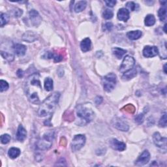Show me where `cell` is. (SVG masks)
I'll list each match as a JSON object with an SVG mask.
<instances>
[{
  "label": "cell",
  "instance_id": "cell-20",
  "mask_svg": "<svg viewBox=\"0 0 167 167\" xmlns=\"http://www.w3.org/2000/svg\"><path fill=\"white\" fill-rule=\"evenodd\" d=\"M136 75V70L135 68H133L130 70H129V71L123 74L122 79L124 81H127L131 80V79H132L133 78H134Z\"/></svg>",
  "mask_w": 167,
  "mask_h": 167
},
{
  "label": "cell",
  "instance_id": "cell-33",
  "mask_svg": "<svg viewBox=\"0 0 167 167\" xmlns=\"http://www.w3.org/2000/svg\"><path fill=\"white\" fill-rule=\"evenodd\" d=\"M136 6H137L136 4L134 2H129L126 3L127 8L129 10H130L131 11H135L136 9Z\"/></svg>",
  "mask_w": 167,
  "mask_h": 167
},
{
  "label": "cell",
  "instance_id": "cell-23",
  "mask_svg": "<svg viewBox=\"0 0 167 167\" xmlns=\"http://www.w3.org/2000/svg\"><path fill=\"white\" fill-rule=\"evenodd\" d=\"M156 23V18L153 15H148L146 16L144 24L146 26H152Z\"/></svg>",
  "mask_w": 167,
  "mask_h": 167
},
{
  "label": "cell",
  "instance_id": "cell-34",
  "mask_svg": "<svg viewBox=\"0 0 167 167\" xmlns=\"http://www.w3.org/2000/svg\"><path fill=\"white\" fill-rule=\"evenodd\" d=\"M125 111H127L128 112H129V113H134L135 111V106L132 105V104H129L128 105H127L126 106H125Z\"/></svg>",
  "mask_w": 167,
  "mask_h": 167
},
{
  "label": "cell",
  "instance_id": "cell-38",
  "mask_svg": "<svg viewBox=\"0 0 167 167\" xmlns=\"http://www.w3.org/2000/svg\"><path fill=\"white\" fill-rule=\"evenodd\" d=\"M23 11L20 9H16L15 11V17H20V16L22 15Z\"/></svg>",
  "mask_w": 167,
  "mask_h": 167
},
{
  "label": "cell",
  "instance_id": "cell-16",
  "mask_svg": "<svg viewBox=\"0 0 167 167\" xmlns=\"http://www.w3.org/2000/svg\"><path fill=\"white\" fill-rule=\"evenodd\" d=\"M14 51L18 56H23L26 52L27 48L22 44H15L13 47Z\"/></svg>",
  "mask_w": 167,
  "mask_h": 167
},
{
  "label": "cell",
  "instance_id": "cell-4",
  "mask_svg": "<svg viewBox=\"0 0 167 167\" xmlns=\"http://www.w3.org/2000/svg\"><path fill=\"white\" fill-rule=\"evenodd\" d=\"M54 139V131L50 130L46 132L42 136L39 140L37 141L36 146L37 148L44 151V150H48L51 148L53 143V140Z\"/></svg>",
  "mask_w": 167,
  "mask_h": 167
},
{
  "label": "cell",
  "instance_id": "cell-11",
  "mask_svg": "<svg viewBox=\"0 0 167 167\" xmlns=\"http://www.w3.org/2000/svg\"><path fill=\"white\" fill-rule=\"evenodd\" d=\"M29 16H30V19L31 20V24L34 26H38L41 24L42 18L39 13L36 10H31L29 12Z\"/></svg>",
  "mask_w": 167,
  "mask_h": 167
},
{
  "label": "cell",
  "instance_id": "cell-32",
  "mask_svg": "<svg viewBox=\"0 0 167 167\" xmlns=\"http://www.w3.org/2000/svg\"><path fill=\"white\" fill-rule=\"evenodd\" d=\"M166 123H167L166 114L165 113L161 118V119L159 120V126L161 127H165L166 126Z\"/></svg>",
  "mask_w": 167,
  "mask_h": 167
},
{
  "label": "cell",
  "instance_id": "cell-35",
  "mask_svg": "<svg viewBox=\"0 0 167 167\" xmlns=\"http://www.w3.org/2000/svg\"><path fill=\"white\" fill-rule=\"evenodd\" d=\"M112 28H113V25L111 22H107L103 27V30L106 31H110L112 30Z\"/></svg>",
  "mask_w": 167,
  "mask_h": 167
},
{
  "label": "cell",
  "instance_id": "cell-36",
  "mask_svg": "<svg viewBox=\"0 0 167 167\" xmlns=\"http://www.w3.org/2000/svg\"><path fill=\"white\" fill-rule=\"evenodd\" d=\"M144 121V115L142 114H140L138 115L135 118V122L138 123H142Z\"/></svg>",
  "mask_w": 167,
  "mask_h": 167
},
{
  "label": "cell",
  "instance_id": "cell-24",
  "mask_svg": "<svg viewBox=\"0 0 167 167\" xmlns=\"http://www.w3.org/2000/svg\"><path fill=\"white\" fill-rule=\"evenodd\" d=\"M87 3L86 1H80L74 5V11L76 12H80L86 9Z\"/></svg>",
  "mask_w": 167,
  "mask_h": 167
},
{
  "label": "cell",
  "instance_id": "cell-28",
  "mask_svg": "<svg viewBox=\"0 0 167 167\" xmlns=\"http://www.w3.org/2000/svg\"><path fill=\"white\" fill-rule=\"evenodd\" d=\"M2 56L8 61H12L15 59V56L12 53L7 52H1Z\"/></svg>",
  "mask_w": 167,
  "mask_h": 167
},
{
  "label": "cell",
  "instance_id": "cell-10",
  "mask_svg": "<svg viewBox=\"0 0 167 167\" xmlns=\"http://www.w3.org/2000/svg\"><path fill=\"white\" fill-rule=\"evenodd\" d=\"M142 54L146 57H153L159 54V50L155 46H146L143 49Z\"/></svg>",
  "mask_w": 167,
  "mask_h": 167
},
{
  "label": "cell",
  "instance_id": "cell-7",
  "mask_svg": "<svg viewBox=\"0 0 167 167\" xmlns=\"http://www.w3.org/2000/svg\"><path fill=\"white\" fill-rule=\"evenodd\" d=\"M86 143V137L83 135H75L71 142V149L73 152L80 150Z\"/></svg>",
  "mask_w": 167,
  "mask_h": 167
},
{
  "label": "cell",
  "instance_id": "cell-31",
  "mask_svg": "<svg viewBox=\"0 0 167 167\" xmlns=\"http://www.w3.org/2000/svg\"><path fill=\"white\" fill-rule=\"evenodd\" d=\"M11 140V136L8 134H4L1 136V142L3 144H6Z\"/></svg>",
  "mask_w": 167,
  "mask_h": 167
},
{
  "label": "cell",
  "instance_id": "cell-21",
  "mask_svg": "<svg viewBox=\"0 0 167 167\" xmlns=\"http://www.w3.org/2000/svg\"><path fill=\"white\" fill-rule=\"evenodd\" d=\"M112 52H113V54L116 56V57L120 60L122 59V57L127 53V51L120 48L115 47L114 48H112Z\"/></svg>",
  "mask_w": 167,
  "mask_h": 167
},
{
  "label": "cell",
  "instance_id": "cell-17",
  "mask_svg": "<svg viewBox=\"0 0 167 167\" xmlns=\"http://www.w3.org/2000/svg\"><path fill=\"white\" fill-rule=\"evenodd\" d=\"M37 38L36 33L32 31H28L22 36V39L28 43H32Z\"/></svg>",
  "mask_w": 167,
  "mask_h": 167
},
{
  "label": "cell",
  "instance_id": "cell-30",
  "mask_svg": "<svg viewBox=\"0 0 167 167\" xmlns=\"http://www.w3.org/2000/svg\"><path fill=\"white\" fill-rule=\"evenodd\" d=\"M9 84H8L7 82L3 80H0V91H1V92H3V91H7L9 89Z\"/></svg>",
  "mask_w": 167,
  "mask_h": 167
},
{
  "label": "cell",
  "instance_id": "cell-40",
  "mask_svg": "<svg viewBox=\"0 0 167 167\" xmlns=\"http://www.w3.org/2000/svg\"><path fill=\"white\" fill-rule=\"evenodd\" d=\"M23 71L21 69H19L18 71H17V76L19 77V78H22L23 77Z\"/></svg>",
  "mask_w": 167,
  "mask_h": 167
},
{
  "label": "cell",
  "instance_id": "cell-25",
  "mask_svg": "<svg viewBox=\"0 0 167 167\" xmlns=\"http://www.w3.org/2000/svg\"><path fill=\"white\" fill-rule=\"evenodd\" d=\"M158 16L162 22H165L166 19V5H162L158 11Z\"/></svg>",
  "mask_w": 167,
  "mask_h": 167
},
{
  "label": "cell",
  "instance_id": "cell-14",
  "mask_svg": "<svg viewBox=\"0 0 167 167\" xmlns=\"http://www.w3.org/2000/svg\"><path fill=\"white\" fill-rule=\"evenodd\" d=\"M118 20L120 21H123V22H127L129 19L130 15H129V11L125 8H122L120 9L117 14Z\"/></svg>",
  "mask_w": 167,
  "mask_h": 167
},
{
  "label": "cell",
  "instance_id": "cell-26",
  "mask_svg": "<svg viewBox=\"0 0 167 167\" xmlns=\"http://www.w3.org/2000/svg\"><path fill=\"white\" fill-rule=\"evenodd\" d=\"M44 89L47 91H51L53 90L54 85H53V80L51 78H47L44 80Z\"/></svg>",
  "mask_w": 167,
  "mask_h": 167
},
{
  "label": "cell",
  "instance_id": "cell-19",
  "mask_svg": "<svg viewBox=\"0 0 167 167\" xmlns=\"http://www.w3.org/2000/svg\"><path fill=\"white\" fill-rule=\"evenodd\" d=\"M142 35V33L140 30L131 31L127 33V37L129 39L132 41H135L140 39Z\"/></svg>",
  "mask_w": 167,
  "mask_h": 167
},
{
  "label": "cell",
  "instance_id": "cell-22",
  "mask_svg": "<svg viewBox=\"0 0 167 167\" xmlns=\"http://www.w3.org/2000/svg\"><path fill=\"white\" fill-rule=\"evenodd\" d=\"M8 155H9L10 158L14 159L17 158L20 155V150L17 148H11L9 149Z\"/></svg>",
  "mask_w": 167,
  "mask_h": 167
},
{
  "label": "cell",
  "instance_id": "cell-9",
  "mask_svg": "<svg viewBox=\"0 0 167 167\" xmlns=\"http://www.w3.org/2000/svg\"><path fill=\"white\" fill-rule=\"evenodd\" d=\"M150 159V154L148 150H145L137 159L135 165L138 166H141L146 165Z\"/></svg>",
  "mask_w": 167,
  "mask_h": 167
},
{
  "label": "cell",
  "instance_id": "cell-13",
  "mask_svg": "<svg viewBox=\"0 0 167 167\" xmlns=\"http://www.w3.org/2000/svg\"><path fill=\"white\" fill-rule=\"evenodd\" d=\"M112 125L116 129L122 131H127L129 129L128 124L119 118H116L112 121Z\"/></svg>",
  "mask_w": 167,
  "mask_h": 167
},
{
  "label": "cell",
  "instance_id": "cell-41",
  "mask_svg": "<svg viewBox=\"0 0 167 167\" xmlns=\"http://www.w3.org/2000/svg\"><path fill=\"white\" fill-rule=\"evenodd\" d=\"M166 24H165V26H164V31L165 33H166Z\"/></svg>",
  "mask_w": 167,
  "mask_h": 167
},
{
  "label": "cell",
  "instance_id": "cell-27",
  "mask_svg": "<svg viewBox=\"0 0 167 167\" xmlns=\"http://www.w3.org/2000/svg\"><path fill=\"white\" fill-rule=\"evenodd\" d=\"M9 20V16L5 13H2L0 16V26L3 27L5 24H7Z\"/></svg>",
  "mask_w": 167,
  "mask_h": 167
},
{
  "label": "cell",
  "instance_id": "cell-2",
  "mask_svg": "<svg viewBox=\"0 0 167 167\" xmlns=\"http://www.w3.org/2000/svg\"><path fill=\"white\" fill-rule=\"evenodd\" d=\"M60 94L58 92H54L41 103L39 107L37 114L41 118H43L51 114L57 106L59 101Z\"/></svg>",
  "mask_w": 167,
  "mask_h": 167
},
{
  "label": "cell",
  "instance_id": "cell-15",
  "mask_svg": "<svg viewBox=\"0 0 167 167\" xmlns=\"http://www.w3.org/2000/svg\"><path fill=\"white\" fill-rule=\"evenodd\" d=\"M16 139L20 142H23L27 137V131L22 125H20L16 132Z\"/></svg>",
  "mask_w": 167,
  "mask_h": 167
},
{
  "label": "cell",
  "instance_id": "cell-29",
  "mask_svg": "<svg viewBox=\"0 0 167 167\" xmlns=\"http://www.w3.org/2000/svg\"><path fill=\"white\" fill-rule=\"evenodd\" d=\"M114 16V12L112 10L109 9H104L103 12V17L106 20L111 19Z\"/></svg>",
  "mask_w": 167,
  "mask_h": 167
},
{
  "label": "cell",
  "instance_id": "cell-8",
  "mask_svg": "<svg viewBox=\"0 0 167 167\" xmlns=\"http://www.w3.org/2000/svg\"><path fill=\"white\" fill-rule=\"evenodd\" d=\"M153 142L157 147L163 149L165 152L166 151V138L162 137L159 133L156 132L153 135Z\"/></svg>",
  "mask_w": 167,
  "mask_h": 167
},
{
  "label": "cell",
  "instance_id": "cell-37",
  "mask_svg": "<svg viewBox=\"0 0 167 167\" xmlns=\"http://www.w3.org/2000/svg\"><path fill=\"white\" fill-rule=\"evenodd\" d=\"M104 3H106V5L108 7H113L116 5V1H114V0H110V1H104Z\"/></svg>",
  "mask_w": 167,
  "mask_h": 167
},
{
  "label": "cell",
  "instance_id": "cell-18",
  "mask_svg": "<svg viewBox=\"0 0 167 167\" xmlns=\"http://www.w3.org/2000/svg\"><path fill=\"white\" fill-rule=\"evenodd\" d=\"M91 42L90 39L86 38L83 39L80 43V48L83 52H88L91 50Z\"/></svg>",
  "mask_w": 167,
  "mask_h": 167
},
{
  "label": "cell",
  "instance_id": "cell-5",
  "mask_svg": "<svg viewBox=\"0 0 167 167\" xmlns=\"http://www.w3.org/2000/svg\"><path fill=\"white\" fill-rule=\"evenodd\" d=\"M116 82L117 77L115 74L112 73L108 74L105 77H103L102 80L104 90L106 92H111L114 89L116 84Z\"/></svg>",
  "mask_w": 167,
  "mask_h": 167
},
{
  "label": "cell",
  "instance_id": "cell-1",
  "mask_svg": "<svg viewBox=\"0 0 167 167\" xmlns=\"http://www.w3.org/2000/svg\"><path fill=\"white\" fill-rule=\"evenodd\" d=\"M25 90L27 97L31 103L39 104V94L43 92L39 73H33L29 77L25 83Z\"/></svg>",
  "mask_w": 167,
  "mask_h": 167
},
{
  "label": "cell",
  "instance_id": "cell-39",
  "mask_svg": "<svg viewBox=\"0 0 167 167\" xmlns=\"http://www.w3.org/2000/svg\"><path fill=\"white\" fill-rule=\"evenodd\" d=\"M102 101H103V98L101 97H100V96H97V97L95 99V103H96V104H97V105L101 104Z\"/></svg>",
  "mask_w": 167,
  "mask_h": 167
},
{
  "label": "cell",
  "instance_id": "cell-42",
  "mask_svg": "<svg viewBox=\"0 0 167 167\" xmlns=\"http://www.w3.org/2000/svg\"><path fill=\"white\" fill-rule=\"evenodd\" d=\"M166 64H165L164 65V72L165 74H166Z\"/></svg>",
  "mask_w": 167,
  "mask_h": 167
},
{
  "label": "cell",
  "instance_id": "cell-3",
  "mask_svg": "<svg viewBox=\"0 0 167 167\" xmlns=\"http://www.w3.org/2000/svg\"><path fill=\"white\" fill-rule=\"evenodd\" d=\"M77 115L78 118V125H85L90 123L95 118L94 112L89 108L79 105L77 108Z\"/></svg>",
  "mask_w": 167,
  "mask_h": 167
},
{
  "label": "cell",
  "instance_id": "cell-12",
  "mask_svg": "<svg viewBox=\"0 0 167 167\" xmlns=\"http://www.w3.org/2000/svg\"><path fill=\"white\" fill-rule=\"evenodd\" d=\"M109 143L111 148L115 150H117V151L123 152L126 149V144L116 139H112L110 140Z\"/></svg>",
  "mask_w": 167,
  "mask_h": 167
},
{
  "label": "cell",
  "instance_id": "cell-6",
  "mask_svg": "<svg viewBox=\"0 0 167 167\" xmlns=\"http://www.w3.org/2000/svg\"><path fill=\"white\" fill-rule=\"evenodd\" d=\"M135 64V60L134 58L130 56H126L122 63V65H120V71L122 73H125L129 70H130L133 68H134Z\"/></svg>",
  "mask_w": 167,
  "mask_h": 167
}]
</instances>
